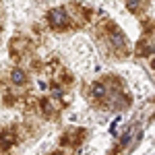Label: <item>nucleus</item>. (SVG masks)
I'll return each mask as SVG.
<instances>
[{
	"label": "nucleus",
	"instance_id": "obj_1",
	"mask_svg": "<svg viewBox=\"0 0 155 155\" xmlns=\"http://www.w3.org/2000/svg\"><path fill=\"white\" fill-rule=\"evenodd\" d=\"M50 21L54 25H60L62 21H64V11H60V8H56V11L50 12Z\"/></svg>",
	"mask_w": 155,
	"mask_h": 155
},
{
	"label": "nucleus",
	"instance_id": "obj_2",
	"mask_svg": "<svg viewBox=\"0 0 155 155\" xmlns=\"http://www.w3.org/2000/svg\"><path fill=\"white\" fill-rule=\"evenodd\" d=\"M12 81H15V83H23V81H25V74L21 71H15V72H12Z\"/></svg>",
	"mask_w": 155,
	"mask_h": 155
},
{
	"label": "nucleus",
	"instance_id": "obj_3",
	"mask_svg": "<svg viewBox=\"0 0 155 155\" xmlns=\"http://www.w3.org/2000/svg\"><path fill=\"white\" fill-rule=\"evenodd\" d=\"M93 91H95V95H104V87H101V85H95V89H93Z\"/></svg>",
	"mask_w": 155,
	"mask_h": 155
}]
</instances>
